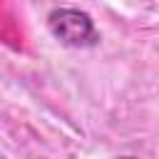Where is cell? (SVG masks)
Returning a JSON list of instances; mask_svg holds the SVG:
<instances>
[{
  "label": "cell",
  "instance_id": "6da1fadb",
  "mask_svg": "<svg viewBox=\"0 0 159 159\" xmlns=\"http://www.w3.org/2000/svg\"><path fill=\"white\" fill-rule=\"evenodd\" d=\"M47 30L67 47H94L99 42L92 17L77 7H55L47 15Z\"/></svg>",
  "mask_w": 159,
  "mask_h": 159
}]
</instances>
